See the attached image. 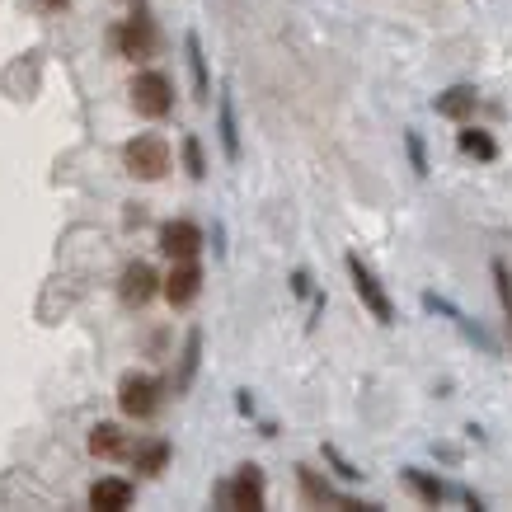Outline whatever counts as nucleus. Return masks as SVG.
Wrapping results in <instances>:
<instances>
[{
    "label": "nucleus",
    "instance_id": "f257e3e1",
    "mask_svg": "<svg viewBox=\"0 0 512 512\" xmlns=\"http://www.w3.org/2000/svg\"><path fill=\"white\" fill-rule=\"evenodd\" d=\"M123 165L132 179H165V170H170V141L156 137V132H146V137L127 141L123 146Z\"/></svg>",
    "mask_w": 512,
    "mask_h": 512
},
{
    "label": "nucleus",
    "instance_id": "f03ea898",
    "mask_svg": "<svg viewBox=\"0 0 512 512\" xmlns=\"http://www.w3.org/2000/svg\"><path fill=\"white\" fill-rule=\"evenodd\" d=\"M132 109H137L141 118H165V113L174 109L170 76H160V71H141V76L132 80Z\"/></svg>",
    "mask_w": 512,
    "mask_h": 512
},
{
    "label": "nucleus",
    "instance_id": "7ed1b4c3",
    "mask_svg": "<svg viewBox=\"0 0 512 512\" xmlns=\"http://www.w3.org/2000/svg\"><path fill=\"white\" fill-rule=\"evenodd\" d=\"M118 404H123L127 419H151L160 409V381L146 372H127L118 386Z\"/></svg>",
    "mask_w": 512,
    "mask_h": 512
},
{
    "label": "nucleus",
    "instance_id": "20e7f679",
    "mask_svg": "<svg viewBox=\"0 0 512 512\" xmlns=\"http://www.w3.org/2000/svg\"><path fill=\"white\" fill-rule=\"evenodd\" d=\"M348 273H353V292L362 296V306H367V311H372L376 320H381V325H390V320H395V306H390L386 287L376 282V273H372V268L362 264L357 254H348Z\"/></svg>",
    "mask_w": 512,
    "mask_h": 512
},
{
    "label": "nucleus",
    "instance_id": "39448f33",
    "mask_svg": "<svg viewBox=\"0 0 512 512\" xmlns=\"http://www.w3.org/2000/svg\"><path fill=\"white\" fill-rule=\"evenodd\" d=\"M160 249L170 254L174 264H184V259H198L202 231L193 226V221H165V226H160Z\"/></svg>",
    "mask_w": 512,
    "mask_h": 512
},
{
    "label": "nucleus",
    "instance_id": "423d86ee",
    "mask_svg": "<svg viewBox=\"0 0 512 512\" xmlns=\"http://www.w3.org/2000/svg\"><path fill=\"white\" fill-rule=\"evenodd\" d=\"M221 503L226 508H264V475H259V466H240V475L221 489Z\"/></svg>",
    "mask_w": 512,
    "mask_h": 512
},
{
    "label": "nucleus",
    "instance_id": "0eeeda50",
    "mask_svg": "<svg viewBox=\"0 0 512 512\" xmlns=\"http://www.w3.org/2000/svg\"><path fill=\"white\" fill-rule=\"evenodd\" d=\"M202 292V273L193 259H184V264L170 268V278H165V301H170L174 311H184V306H193V296Z\"/></svg>",
    "mask_w": 512,
    "mask_h": 512
},
{
    "label": "nucleus",
    "instance_id": "6e6552de",
    "mask_svg": "<svg viewBox=\"0 0 512 512\" xmlns=\"http://www.w3.org/2000/svg\"><path fill=\"white\" fill-rule=\"evenodd\" d=\"M118 47H123V57H132V62H146V57L156 52V29H151V19L146 15L127 19L123 29H118Z\"/></svg>",
    "mask_w": 512,
    "mask_h": 512
},
{
    "label": "nucleus",
    "instance_id": "1a4fd4ad",
    "mask_svg": "<svg viewBox=\"0 0 512 512\" xmlns=\"http://www.w3.org/2000/svg\"><path fill=\"white\" fill-rule=\"evenodd\" d=\"M118 296H123V306H146V301L156 296V273H151V264H127L123 282H118Z\"/></svg>",
    "mask_w": 512,
    "mask_h": 512
},
{
    "label": "nucleus",
    "instance_id": "9d476101",
    "mask_svg": "<svg viewBox=\"0 0 512 512\" xmlns=\"http://www.w3.org/2000/svg\"><path fill=\"white\" fill-rule=\"evenodd\" d=\"M127 503H132V484L127 480H99L90 489V508L99 512H123Z\"/></svg>",
    "mask_w": 512,
    "mask_h": 512
},
{
    "label": "nucleus",
    "instance_id": "9b49d317",
    "mask_svg": "<svg viewBox=\"0 0 512 512\" xmlns=\"http://www.w3.org/2000/svg\"><path fill=\"white\" fill-rule=\"evenodd\" d=\"M90 451L94 456H104V461H118V456H127V433L123 428H113V423H99L90 433Z\"/></svg>",
    "mask_w": 512,
    "mask_h": 512
},
{
    "label": "nucleus",
    "instance_id": "f8f14e48",
    "mask_svg": "<svg viewBox=\"0 0 512 512\" xmlns=\"http://www.w3.org/2000/svg\"><path fill=\"white\" fill-rule=\"evenodd\" d=\"M470 109H475V90H466V85H456V90H447L437 99V113H442V118H466Z\"/></svg>",
    "mask_w": 512,
    "mask_h": 512
},
{
    "label": "nucleus",
    "instance_id": "ddd939ff",
    "mask_svg": "<svg viewBox=\"0 0 512 512\" xmlns=\"http://www.w3.org/2000/svg\"><path fill=\"white\" fill-rule=\"evenodd\" d=\"M301 494L311 498V503H339V508H357L353 498H339V494H334V489H329V484H320V480H315L311 470H301Z\"/></svg>",
    "mask_w": 512,
    "mask_h": 512
},
{
    "label": "nucleus",
    "instance_id": "4468645a",
    "mask_svg": "<svg viewBox=\"0 0 512 512\" xmlns=\"http://www.w3.org/2000/svg\"><path fill=\"white\" fill-rule=\"evenodd\" d=\"M132 461H137L141 475H160L165 470V461H170V447L165 442H151V447H137L132 451Z\"/></svg>",
    "mask_w": 512,
    "mask_h": 512
},
{
    "label": "nucleus",
    "instance_id": "2eb2a0df",
    "mask_svg": "<svg viewBox=\"0 0 512 512\" xmlns=\"http://www.w3.org/2000/svg\"><path fill=\"white\" fill-rule=\"evenodd\" d=\"M461 151L480 160H494V141L484 137V132H461Z\"/></svg>",
    "mask_w": 512,
    "mask_h": 512
},
{
    "label": "nucleus",
    "instance_id": "dca6fc26",
    "mask_svg": "<svg viewBox=\"0 0 512 512\" xmlns=\"http://www.w3.org/2000/svg\"><path fill=\"white\" fill-rule=\"evenodd\" d=\"M188 66H193V85H198V99H207V66H202L198 38H188Z\"/></svg>",
    "mask_w": 512,
    "mask_h": 512
},
{
    "label": "nucleus",
    "instance_id": "f3484780",
    "mask_svg": "<svg viewBox=\"0 0 512 512\" xmlns=\"http://www.w3.org/2000/svg\"><path fill=\"white\" fill-rule=\"evenodd\" d=\"M494 278H498V296H503V315H508V334H512V278H508V268L494 264Z\"/></svg>",
    "mask_w": 512,
    "mask_h": 512
},
{
    "label": "nucleus",
    "instance_id": "a211bd4d",
    "mask_svg": "<svg viewBox=\"0 0 512 512\" xmlns=\"http://www.w3.org/2000/svg\"><path fill=\"white\" fill-rule=\"evenodd\" d=\"M184 160H188V174H193V179H202V174H207V165H202V146H198V137H188V141H184Z\"/></svg>",
    "mask_w": 512,
    "mask_h": 512
},
{
    "label": "nucleus",
    "instance_id": "6ab92c4d",
    "mask_svg": "<svg viewBox=\"0 0 512 512\" xmlns=\"http://www.w3.org/2000/svg\"><path fill=\"white\" fill-rule=\"evenodd\" d=\"M409 484H414V489H419L423 498H442V484H433V480H423L419 470H409Z\"/></svg>",
    "mask_w": 512,
    "mask_h": 512
},
{
    "label": "nucleus",
    "instance_id": "aec40b11",
    "mask_svg": "<svg viewBox=\"0 0 512 512\" xmlns=\"http://www.w3.org/2000/svg\"><path fill=\"white\" fill-rule=\"evenodd\" d=\"M66 0H43V10H62Z\"/></svg>",
    "mask_w": 512,
    "mask_h": 512
}]
</instances>
